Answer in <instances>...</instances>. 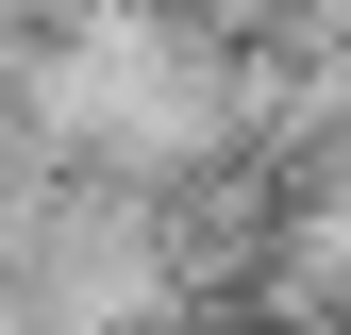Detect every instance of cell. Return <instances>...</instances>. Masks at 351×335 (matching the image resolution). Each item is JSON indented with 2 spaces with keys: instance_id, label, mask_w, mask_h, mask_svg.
Wrapping results in <instances>:
<instances>
[{
  "instance_id": "6da1fadb",
  "label": "cell",
  "mask_w": 351,
  "mask_h": 335,
  "mask_svg": "<svg viewBox=\"0 0 351 335\" xmlns=\"http://www.w3.org/2000/svg\"><path fill=\"white\" fill-rule=\"evenodd\" d=\"M151 335H285V319H268V302H167Z\"/></svg>"
}]
</instances>
